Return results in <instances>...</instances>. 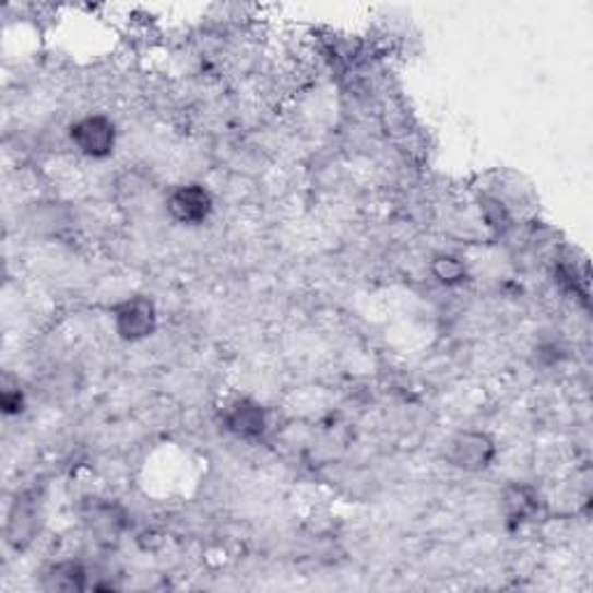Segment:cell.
Wrapping results in <instances>:
<instances>
[{"mask_svg":"<svg viewBox=\"0 0 593 593\" xmlns=\"http://www.w3.org/2000/svg\"><path fill=\"white\" fill-rule=\"evenodd\" d=\"M91 524H93L95 531H98V533L103 535L100 541L117 538L119 531H121V518H119V514L114 512V508H109V506L93 510V514H91Z\"/></svg>","mask_w":593,"mask_h":593,"instance_id":"cell-10","label":"cell"},{"mask_svg":"<svg viewBox=\"0 0 593 593\" xmlns=\"http://www.w3.org/2000/svg\"><path fill=\"white\" fill-rule=\"evenodd\" d=\"M266 425H270V419H266L264 406L248 396L233 401L223 413V427L244 441H256L266 431Z\"/></svg>","mask_w":593,"mask_h":593,"instance_id":"cell-6","label":"cell"},{"mask_svg":"<svg viewBox=\"0 0 593 593\" xmlns=\"http://www.w3.org/2000/svg\"><path fill=\"white\" fill-rule=\"evenodd\" d=\"M26 406V396L24 390L19 388V382H14L10 376L3 380V390H0V408H3L5 415H19Z\"/></svg>","mask_w":593,"mask_h":593,"instance_id":"cell-11","label":"cell"},{"mask_svg":"<svg viewBox=\"0 0 593 593\" xmlns=\"http://www.w3.org/2000/svg\"><path fill=\"white\" fill-rule=\"evenodd\" d=\"M501 512L508 529H520L538 520L543 512V499L535 487L512 483L501 494Z\"/></svg>","mask_w":593,"mask_h":593,"instance_id":"cell-5","label":"cell"},{"mask_svg":"<svg viewBox=\"0 0 593 593\" xmlns=\"http://www.w3.org/2000/svg\"><path fill=\"white\" fill-rule=\"evenodd\" d=\"M114 332L123 341H144L158 328V311L153 299L144 295H132L111 306Z\"/></svg>","mask_w":593,"mask_h":593,"instance_id":"cell-1","label":"cell"},{"mask_svg":"<svg viewBox=\"0 0 593 593\" xmlns=\"http://www.w3.org/2000/svg\"><path fill=\"white\" fill-rule=\"evenodd\" d=\"M431 276L441 285L454 288V285H462L469 278V270H466V264H464L462 258L436 256L431 260Z\"/></svg>","mask_w":593,"mask_h":593,"instance_id":"cell-9","label":"cell"},{"mask_svg":"<svg viewBox=\"0 0 593 593\" xmlns=\"http://www.w3.org/2000/svg\"><path fill=\"white\" fill-rule=\"evenodd\" d=\"M448 464L464 471V473H481L487 471L496 459L494 438L485 431H459L450 438L446 448Z\"/></svg>","mask_w":593,"mask_h":593,"instance_id":"cell-2","label":"cell"},{"mask_svg":"<svg viewBox=\"0 0 593 593\" xmlns=\"http://www.w3.org/2000/svg\"><path fill=\"white\" fill-rule=\"evenodd\" d=\"M70 140L86 158L103 161L111 156L114 146H117V126L105 114H88V117L72 123Z\"/></svg>","mask_w":593,"mask_h":593,"instance_id":"cell-3","label":"cell"},{"mask_svg":"<svg viewBox=\"0 0 593 593\" xmlns=\"http://www.w3.org/2000/svg\"><path fill=\"white\" fill-rule=\"evenodd\" d=\"M214 212V198L202 183H183L167 198V214L181 225H202Z\"/></svg>","mask_w":593,"mask_h":593,"instance_id":"cell-4","label":"cell"},{"mask_svg":"<svg viewBox=\"0 0 593 593\" xmlns=\"http://www.w3.org/2000/svg\"><path fill=\"white\" fill-rule=\"evenodd\" d=\"M47 591H84L86 584V570L74 564V561H66V564H56L47 576H45V584Z\"/></svg>","mask_w":593,"mask_h":593,"instance_id":"cell-8","label":"cell"},{"mask_svg":"<svg viewBox=\"0 0 593 593\" xmlns=\"http://www.w3.org/2000/svg\"><path fill=\"white\" fill-rule=\"evenodd\" d=\"M37 529V506L28 496H22V499H16L10 512L8 520V543L16 549L26 547Z\"/></svg>","mask_w":593,"mask_h":593,"instance_id":"cell-7","label":"cell"}]
</instances>
